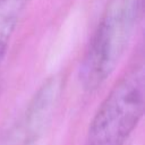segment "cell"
I'll list each match as a JSON object with an SVG mask.
<instances>
[{
	"mask_svg": "<svg viewBox=\"0 0 145 145\" xmlns=\"http://www.w3.org/2000/svg\"><path fill=\"white\" fill-rule=\"evenodd\" d=\"M145 106V69L135 63L116 83L97 108L85 145H125L139 123Z\"/></svg>",
	"mask_w": 145,
	"mask_h": 145,
	"instance_id": "obj_2",
	"label": "cell"
},
{
	"mask_svg": "<svg viewBox=\"0 0 145 145\" xmlns=\"http://www.w3.org/2000/svg\"><path fill=\"white\" fill-rule=\"evenodd\" d=\"M142 5L143 0L109 1L80 63L85 91H96L118 67L137 28Z\"/></svg>",
	"mask_w": 145,
	"mask_h": 145,
	"instance_id": "obj_1",
	"label": "cell"
},
{
	"mask_svg": "<svg viewBox=\"0 0 145 145\" xmlns=\"http://www.w3.org/2000/svg\"><path fill=\"white\" fill-rule=\"evenodd\" d=\"M42 130L26 116L0 139V145H31Z\"/></svg>",
	"mask_w": 145,
	"mask_h": 145,
	"instance_id": "obj_4",
	"label": "cell"
},
{
	"mask_svg": "<svg viewBox=\"0 0 145 145\" xmlns=\"http://www.w3.org/2000/svg\"><path fill=\"white\" fill-rule=\"evenodd\" d=\"M27 0H0V65L24 12Z\"/></svg>",
	"mask_w": 145,
	"mask_h": 145,
	"instance_id": "obj_3",
	"label": "cell"
}]
</instances>
